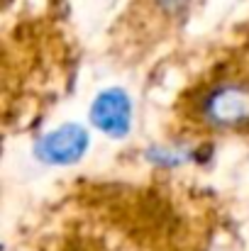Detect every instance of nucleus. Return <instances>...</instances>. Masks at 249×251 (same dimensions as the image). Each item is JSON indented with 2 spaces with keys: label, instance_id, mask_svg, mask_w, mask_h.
Returning a JSON list of instances; mask_svg holds the SVG:
<instances>
[{
  "label": "nucleus",
  "instance_id": "f257e3e1",
  "mask_svg": "<svg viewBox=\"0 0 249 251\" xmlns=\"http://www.w3.org/2000/svg\"><path fill=\"white\" fill-rule=\"evenodd\" d=\"M198 132H249V49L210 69L178 102Z\"/></svg>",
  "mask_w": 249,
  "mask_h": 251
},
{
  "label": "nucleus",
  "instance_id": "f03ea898",
  "mask_svg": "<svg viewBox=\"0 0 249 251\" xmlns=\"http://www.w3.org/2000/svg\"><path fill=\"white\" fill-rule=\"evenodd\" d=\"M90 120L100 132H105L110 137H125L127 129H130V122H132L130 98L117 88H110V90L100 93L93 102Z\"/></svg>",
  "mask_w": 249,
  "mask_h": 251
},
{
  "label": "nucleus",
  "instance_id": "7ed1b4c3",
  "mask_svg": "<svg viewBox=\"0 0 249 251\" xmlns=\"http://www.w3.org/2000/svg\"><path fill=\"white\" fill-rule=\"evenodd\" d=\"M88 147V134L79 125H64L61 129L52 132L44 137V142L39 144V156L47 164H74L83 156Z\"/></svg>",
  "mask_w": 249,
  "mask_h": 251
}]
</instances>
